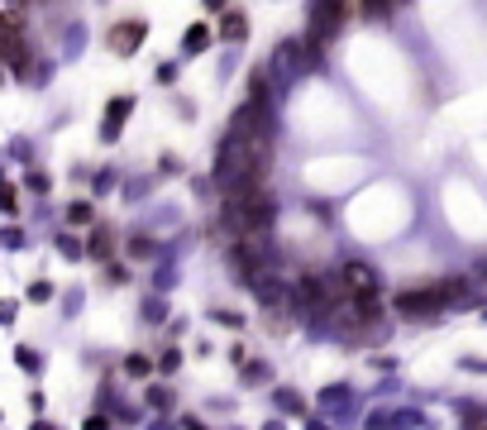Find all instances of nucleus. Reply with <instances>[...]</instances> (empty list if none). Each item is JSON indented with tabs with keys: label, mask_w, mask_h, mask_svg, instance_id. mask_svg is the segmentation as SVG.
Here are the masks:
<instances>
[{
	"label": "nucleus",
	"mask_w": 487,
	"mask_h": 430,
	"mask_svg": "<svg viewBox=\"0 0 487 430\" xmlns=\"http://www.w3.org/2000/svg\"><path fill=\"white\" fill-rule=\"evenodd\" d=\"M340 20H344V0H311V38L315 44H325L340 30Z\"/></svg>",
	"instance_id": "2"
},
{
	"label": "nucleus",
	"mask_w": 487,
	"mask_h": 430,
	"mask_svg": "<svg viewBox=\"0 0 487 430\" xmlns=\"http://www.w3.org/2000/svg\"><path fill=\"white\" fill-rule=\"evenodd\" d=\"M91 254H96V258H105V254H110V234H96V244H91Z\"/></svg>",
	"instance_id": "9"
},
{
	"label": "nucleus",
	"mask_w": 487,
	"mask_h": 430,
	"mask_svg": "<svg viewBox=\"0 0 487 430\" xmlns=\"http://www.w3.org/2000/svg\"><path fill=\"white\" fill-rule=\"evenodd\" d=\"M220 5H225V0H206V10H220Z\"/></svg>",
	"instance_id": "11"
},
{
	"label": "nucleus",
	"mask_w": 487,
	"mask_h": 430,
	"mask_svg": "<svg viewBox=\"0 0 487 430\" xmlns=\"http://www.w3.org/2000/svg\"><path fill=\"white\" fill-rule=\"evenodd\" d=\"M0 24H10V30L20 24V0H0Z\"/></svg>",
	"instance_id": "6"
},
{
	"label": "nucleus",
	"mask_w": 487,
	"mask_h": 430,
	"mask_svg": "<svg viewBox=\"0 0 487 430\" xmlns=\"http://www.w3.org/2000/svg\"><path fill=\"white\" fill-rule=\"evenodd\" d=\"M124 115H130V101H115V105H110V115H105V124H101L105 139H115V134H120V120H124Z\"/></svg>",
	"instance_id": "5"
},
{
	"label": "nucleus",
	"mask_w": 487,
	"mask_h": 430,
	"mask_svg": "<svg viewBox=\"0 0 487 430\" xmlns=\"http://www.w3.org/2000/svg\"><path fill=\"white\" fill-rule=\"evenodd\" d=\"M225 38H244V20H239V15L225 20Z\"/></svg>",
	"instance_id": "7"
},
{
	"label": "nucleus",
	"mask_w": 487,
	"mask_h": 430,
	"mask_svg": "<svg viewBox=\"0 0 487 430\" xmlns=\"http://www.w3.org/2000/svg\"><path fill=\"white\" fill-rule=\"evenodd\" d=\"M340 287H344V292H354V297H373V292H378V273H373L368 263H349Z\"/></svg>",
	"instance_id": "3"
},
{
	"label": "nucleus",
	"mask_w": 487,
	"mask_h": 430,
	"mask_svg": "<svg viewBox=\"0 0 487 430\" xmlns=\"http://www.w3.org/2000/svg\"><path fill=\"white\" fill-rule=\"evenodd\" d=\"M139 44H144V20H124L110 30V48L115 53H134Z\"/></svg>",
	"instance_id": "4"
},
{
	"label": "nucleus",
	"mask_w": 487,
	"mask_h": 430,
	"mask_svg": "<svg viewBox=\"0 0 487 430\" xmlns=\"http://www.w3.org/2000/svg\"><path fill=\"white\" fill-rule=\"evenodd\" d=\"M458 287H425V292H401L397 297V311L401 316H425V311H440Z\"/></svg>",
	"instance_id": "1"
},
{
	"label": "nucleus",
	"mask_w": 487,
	"mask_h": 430,
	"mask_svg": "<svg viewBox=\"0 0 487 430\" xmlns=\"http://www.w3.org/2000/svg\"><path fill=\"white\" fill-rule=\"evenodd\" d=\"M187 44H191L187 53H201V44H206V30H201V24H197V30H191V34H187Z\"/></svg>",
	"instance_id": "8"
},
{
	"label": "nucleus",
	"mask_w": 487,
	"mask_h": 430,
	"mask_svg": "<svg viewBox=\"0 0 487 430\" xmlns=\"http://www.w3.org/2000/svg\"><path fill=\"white\" fill-rule=\"evenodd\" d=\"M364 15H387V0H364Z\"/></svg>",
	"instance_id": "10"
}]
</instances>
